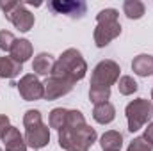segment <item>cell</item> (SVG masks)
<instances>
[{
    "mask_svg": "<svg viewBox=\"0 0 153 151\" xmlns=\"http://www.w3.org/2000/svg\"><path fill=\"white\" fill-rule=\"evenodd\" d=\"M85 73H87V62L76 48L64 50L61 53V57L55 61L53 70H52V76H59V78L70 80L73 84L82 80Z\"/></svg>",
    "mask_w": 153,
    "mask_h": 151,
    "instance_id": "obj_1",
    "label": "cell"
},
{
    "mask_svg": "<svg viewBox=\"0 0 153 151\" xmlns=\"http://www.w3.org/2000/svg\"><path fill=\"white\" fill-rule=\"evenodd\" d=\"M119 13L109 7V9H102L96 14V29H94V44L98 48L107 46L111 41H114L116 38H119L121 34V23L117 21Z\"/></svg>",
    "mask_w": 153,
    "mask_h": 151,
    "instance_id": "obj_2",
    "label": "cell"
},
{
    "mask_svg": "<svg viewBox=\"0 0 153 151\" xmlns=\"http://www.w3.org/2000/svg\"><path fill=\"white\" fill-rule=\"evenodd\" d=\"M96 130L89 124H84L76 130L62 128L59 130V146L64 151H89L96 142Z\"/></svg>",
    "mask_w": 153,
    "mask_h": 151,
    "instance_id": "obj_3",
    "label": "cell"
},
{
    "mask_svg": "<svg viewBox=\"0 0 153 151\" xmlns=\"http://www.w3.org/2000/svg\"><path fill=\"white\" fill-rule=\"evenodd\" d=\"M125 115H126V121H128V132L134 133V132L141 130L153 117L152 100H146V98L132 100L125 109Z\"/></svg>",
    "mask_w": 153,
    "mask_h": 151,
    "instance_id": "obj_4",
    "label": "cell"
},
{
    "mask_svg": "<svg viewBox=\"0 0 153 151\" xmlns=\"http://www.w3.org/2000/svg\"><path fill=\"white\" fill-rule=\"evenodd\" d=\"M119 73H121V68L116 61H111V59L100 61L93 70L91 85H100V87H109L111 89V85H114L119 80Z\"/></svg>",
    "mask_w": 153,
    "mask_h": 151,
    "instance_id": "obj_5",
    "label": "cell"
},
{
    "mask_svg": "<svg viewBox=\"0 0 153 151\" xmlns=\"http://www.w3.org/2000/svg\"><path fill=\"white\" fill-rule=\"evenodd\" d=\"M18 91H20V96L25 100V101H36L41 100L45 96V87H43V82L39 80L34 73H27L20 78V82L16 84Z\"/></svg>",
    "mask_w": 153,
    "mask_h": 151,
    "instance_id": "obj_6",
    "label": "cell"
},
{
    "mask_svg": "<svg viewBox=\"0 0 153 151\" xmlns=\"http://www.w3.org/2000/svg\"><path fill=\"white\" fill-rule=\"evenodd\" d=\"M73 82L70 80H64V78H59V76H48L45 82H43V87H45V100L48 101H53L61 96H66L68 93H71L73 89Z\"/></svg>",
    "mask_w": 153,
    "mask_h": 151,
    "instance_id": "obj_7",
    "label": "cell"
},
{
    "mask_svg": "<svg viewBox=\"0 0 153 151\" xmlns=\"http://www.w3.org/2000/svg\"><path fill=\"white\" fill-rule=\"evenodd\" d=\"M48 9L55 14H66L70 18H82L87 11L85 2L82 0H53L48 4Z\"/></svg>",
    "mask_w": 153,
    "mask_h": 151,
    "instance_id": "obj_8",
    "label": "cell"
},
{
    "mask_svg": "<svg viewBox=\"0 0 153 151\" xmlns=\"http://www.w3.org/2000/svg\"><path fill=\"white\" fill-rule=\"evenodd\" d=\"M20 32H29L34 27V14L25 7V2H20L16 9H13L7 16H5Z\"/></svg>",
    "mask_w": 153,
    "mask_h": 151,
    "instance_id": "obj_9",
    "label": "cell"
},
{
    "mask_svg": "<svg viewBox=\"0 0 153 151\" xmlns=\"http://www.w3.org/2000/svg\"><path fill=\"white\" fill-rule=\"evenodd\" d=\"M23 137H25V142H27L29 148L39 151L45 146H48V142H50V128H48V124L41 123L38 126L27 128Z\"/></svg>",
    "mask_w": 153,
    "mask_h": 151,
    "instance_id": "obj_10",
    "label": "cell"
},
{
    "mask_svg": "<svg viewBox=\"0 0 153 151\" xmlns=\"http://www.w3.org/2000/svg\"><path fill=\"white\" fill-rule=\"evenodd\" d=\"M4 142V148L5 151H27V142H25V137L20 133V130L16 126H11L7 130V133L4 135L2 139Z\"/></svg>",
    "mask_w": 153,
    "mask_h": 151,
    "instance_id": "obj_11",
    "label": "cell"
},
{
    "mask_svg": "<svg viewBox=\"0 0 153 151\" xmlns=\"http://www.w3.org/2000/svg\"><path fill=\"white\" fill-rule=\"evenodd\" d=\"M34 53V48H32V43L29 39H16L13 48H11V57L14 61H18L20 64L27 62Z\"/></svg>",
    "mask_w": 153,
    "mask_h": 151,
    "instance_id": "obj_12",
    "label": "cell"
},
{
    "mask_svg": "<svg viewBox=\"0 0 153 151\" xmlns=\"http://www.w3.org/2000/svg\"><path fill=\"white\" fill-rule=\"evenodd\" d=\"M53 64H55L53 55H50V53H46V52H41V53H38V55L34 57V61H32V71H34L36 75L48 76V75H52Z\"/></svg>",
    "mask_w": 153,
    "mask_h": 151,
    "instance_id": "obj_13",
    "label": "cell"
},
{
    "mask_svg": "<svg viewBox=\"0 0 153 151\" xmlns=\"http://www.w3.org/2000/svg\"><path fill=\"white\" fill-rule=\"evenodd\" d=\"M23 71V64H20L18 61H14L11 55H4L0 57V78H16Z\"/></svg>",
    "mask_w": 153,
    "mask_h": 151,
    "instance_id": "obj_14",
    "label": "cell"
},
{
    "mask_svg": "<svg viewBox=\"0 0 153 151\" xmlns=\"http://www.w3.org/2000/svg\"><path fill=\"white\" fill-rule=\"evenodd\" d=\"M132 71L137 76H143V78L153 75V55L141 53V55L134 57V61H132Z\"/></svg>",
    "mask_w": 153,
    "mask_h": 151,
    "instance_id": "obj_15",
    "label": "cell"
},
{
    "mask_svg": "<svg viewBox=\"0 0 153 151\" xmlns=\"http://www.w3.org/2000/svg\"><path fill=\"white\" fill-rule=\"evenodd\" d=\"M116 117V109L111 101H105V103H100V105H94L93 109V119L100 124H109L112 123Z\"/></svg>",
    "mask_w": 153,
    "mask_h": 151,
    "instance_id": "obj_16",
    "label": "cell"
},
{
    "mask_svg": "<svg viewBox=\"0 0 153 151\" xmlns=\"http://www.w3.org/2000/svg\"><path fill=\"white\" fill-rule=\"evenodd\" d=\"M100 146H102L103 151H121L123 135L116 130H109L100 137Z\"/></svg>",
    "mask_w": 153,
    "mask_h": 151,
    "instance_id": "obj_17",
    "label": "cell"
},
{
    "mask_svg": "<svg viewBox=\"0 0 153 151\" xmlns=\"http://www.w3.org/2000/svg\"><path fill=\"white\" fill-rule=\"evenodd\" d=\"M123 13L130 20H139V18L144 16L146 7H144V4L141 0H125L123 2Z\"/></svg>",
    "mask_w": 153,
    "mask_h": 151,
    "instance_id": "obj_18",
    "label": "cell"
},
{
    "mask_svg": "<svg viewBox=\"0 0 153 151\" xmlns=\"http://www.w3.org/2000/svg\"><path fill=\"white\" fill-rule=\"evenodd\" d=\"M66 119H68V109L57 107V109H53L50 112V115H48V126L59 132V130H62L66 126Z\"/></svg>",
    "mask_w": 153,
    "mask_h": 151,
    "instance_id": "obj_19",
    "label": "cell"
},
{
    "mask_svg": "<svg viewBox=\"0 0 153 151\" xmlns=\"http://www.w3.org/2000/svg\"><path fill=\"white\" fill-rule=\"evenodd\" d=\"M111 98V89L109 87H100V85H91L89 87V100L94 105L105 103Z\"/></svg>",
    "mask_w": 153,
    "mask_h": 151,
    "instance_id": "obj_20",
    "label": "cell"
},
{
    "mask_svg": "<svg viewBox=\"0 0 153 151\" xmlns=\"http://www.w3.org/2000/svg\"><path fill=\"white\" fill-rule=\"evenodd\" d=\"M117 89H119V93H121L123 96H130V94L137 93L139 84H137L130 75H123V76H119V80H117Z\"/></svg>",
    "mask_w": 153,
    "mask_h": 151,
    "instance_id": "obj_21",
    "label": "cell"
},
{
    "mask_svg": "<svg viewBox=\"0 0 153 151\" xmlns=\"http://www.w3.org/2000/svg\"><path fill=\"white\" fill-rule=\"evenodd\" d=\"M87 124L85 123V117L80 110H68V119H66V126L64 128H70V130H76L80 126Z\"/></svg>",
    "mask_w": 153,
    "mask_h": 151,
    "instance_id": "obj_22",
    "label": "cell"
},
{
    "mask_svg": "<svg viewBox=\"0 0 153 151\" xmlns=\"http://www.w3.org/2000/svg\"><path fill=\"white\" fill-rule=\"evenodd\" d=\"M41 123H43V115H41L39 110L30 109V110H27V112L23 114V126H25V130L32 128V126H38Z\"/></svg>",
    "mask_w": 153,
    "mask_h": 151,
    "instance_id": "obj_23",
    "label": "cell"
},
{
    "mask_svg": "<svg viewBox=\"0 0 153 151\" xmlns=\"http://www.w3.org/2000/svg\"><path fill=\"white\" fill-rule=\"evenodd\" d=\"M14 34L9 32V30H0V50L2 52H11L13 44H14Z\"/></svg>",
    "mask_w": 153,
    "mask_h": 151,
    "instance_id": "obj_24",
    "label": "cell"
},
{
    "mask_svg": "<svg viewBox=\"0 0 153 151\" xmlns=\"http://www.w3.org/2000/svg\"><path fill=\"white\" fill-rule=\"evenodd\" d=\"M126 151H153V144H150L148 141H144L143 137H135L128 144Z\"/></svg>",
    "mask_w": 153,
    "mask_h": 151,
    "instance_id": "obj_25",
    "label": "cell"
},
{
    "mask_svg": "<svg viewBox=\"0 0 153 151\" xmlns=\"http://www.w3.org/2000/svg\"><path fill=\"white\" fill-rule=\"evenodd\" d=\"M11 128V123H9V117L5 114H0V141L4 139V135L7 133V130Z\"/></svg>",
    "mask_w": 153,
    "mask_h": 151,
    "instance_id": "obj_26",
    "label": "cell"
},
{
    "mask_svg": "<svg viewBox=\"0 0 153 151\" xmlns=\"http://www.w3.org/2000/svg\"><path fill=\"white\" fill-rule=\"evenodd\" d=\"M18 4H20V2H0V9H2V11H4V14L7 16L13 9H16V7H18Z\"/></svg>",
    "mask_w": 153,
    "mask_h": 151,
    "instance_id": "obj_27",
    "label": "cell"
},
{
    "mask_svg": "<svg viewBox=\"0 0 153 151\" xmlns=\"http://www.w3.org/2000/svg\"><path fill=\"white\" fill-rule=\"evenodd\" d=\"M144 141H148L150 144H153V123H148V126L144 128V135H143Z\"/></svg>",
    "mask_w": 153,
    "mask_h": 151,
    "instance_id": "obj_28",
    "label": "cell"
},
{
    "mask_svg": "<svg viewBox=\"0 0 153 151\" xmlns=\"http://www.w3.org/2000/svg\"><path fill=\"white\" fill-rule=\"evenodd\" d=\"M152 103H153V89H152Z\"/></svg>",
    "mask_w": 153,
    "mask_h": 151,
    "instance_id": "obj_29",
    "label": "cell"
},
{
    "mask_svg": "<svg viewBox=\"0 0 153 151\" xmlns=\"http://www.w3.org/2000/svg\"><path fill=\"white\" fill-rule=\"evenodd\" d=\"M0 151H2V150H0Z\"/></svg>",
    "mask_w": 153,
    "mask_h": 151,
    "instance_id": "obj_30",
    "label": "cell"
}]
</instances>
